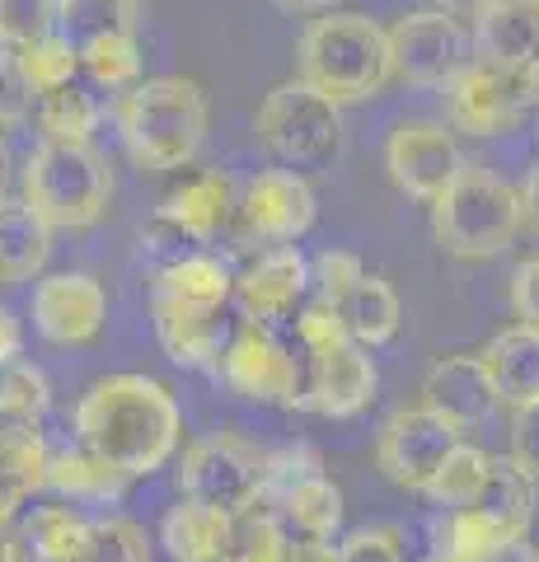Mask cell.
<instances>
[{
  "mask_svg": "<svg viewBox=\"0 0 539 562\" xmlns=\"http://www.w3.org/2000/svg\"><path fill=\"white\" fill-rule=\"evenodd\" d=\"M76 441L117 464L127 479H150L183 441L179 398L155 375H103L76 403Z\"/></svg>",
  "mask_w": 539,
  "mask_h": 562,
  "instance_id": "obj_1",
  "label": "cell"
},
{
  "mask_svg": "<svg viewBox=\"0 0 539 562\" xmlns=\"http://www.w3.org/2000/svg\"><path fill=\"white\" fill-rule=\"evenodd\" d=\"M295 80L324 99L361 103L375 99L394 80V57H390V29H380L371 14L357 10H328L310 20L295 38Z\"/></svg>",
  "mask_w": 539,
  "mask_h": 562,
  "instance_id": "obj_2",
  "label": "cell"
},
{
  "mask_svg": "<svg viewBox=\"0 0 539 562\" xmlns=\"http://www.w3.org/2000/svg\"><path fill=\"white\" fill-rule=\"evenodd\" d=\"M117 132L136 169L169 173L202 150L206 94L188 76H155L117 99Z\"/></svg>",
  "mask_w": 539,
  "mask_h": 562,
  "instance_id": "obj_3",
  "label": "cell"
},
{
  "mask_svg": "<svg viewBox=\"0 0 539 562\" xmlns=\"http://www.w3.org/2000/svg\"><path fill=\"white\" fill-rule=\"evenodd\" d=\"M295 351H301V408L319 417H357L375 398V361L334 310L305 305L295 319Z\"/></svg>",
  "mask_w": 539,
  "mask_h": 562,
  "instance_id": "obj_4",
  "label": "cell"
},
{
  "mask_svg": "<svg viewBox=\"0 0 539 562\" xmlns=\"http://www.w3.org/2000/svg\"><path fill=\"white\" fill-rule=\"evenodd\" d=\"M526 225L520 216V192L502 173L464 160L446 192L431 202V235L450 258L479 262L507 254V244Z\"/></svg>",
  "mask_w": 539,
  "mask_h": 562,
  "instance_id": "obj_5",
  "label": "cell"
},
{
  "mask_svg": "<svg viewBox=\"0 0 539 562\" xmlns=\"http://www.w3.org/2000/svg\"><path fill=\"white\" fill-rule=\"evenodd\" d=\"M20 192L52 231H90V225L103 221V211H109L113 169L94 146L43 140V146L29 150Z\"/></svg>",
  "mask_w": 539,
  "mask_h": 562,
  "instance_id": "obj_6",
  "label": "cell"
},
{
  "mask_svg": "<svg viewBox=\"0 0 539 562\" xmlns=\"http://www.w3.org/2000/svg\"><path fill=\"white\" fill-rule=\"evenodd\" d=\"M254 132L277 169H328L343 150V109L305 80H282L258 103Z\"/></svg>",
  "mask_w": 539,
  "mask_h": 562,
  "instance_id": "obj_7",
  "label": "cell"
},
{
  "mask_svg": "<svg viewBox=\"0 0 539 562\" xmlns=\"http://www.w3.org/2000/svg\"><path fill=\"white\" fill-rule=\"evenodd\" d=\"M263 473H268V450H258L235 431H216L183 450L179 497L212 506L221 516H239L263 502Z\"/></svg>",
  "mask_w": 539,
  "mask_h": 562,
  "instance_id": "obj_8",
  "label": "cell"
},
{
  "mask_svg": "<svg viewBox=\"0 0 539 562\" xmlns=\"http://www.w3.org/2000/svg\"><path fill=\"white\" fill-rule=\"evenodd\" d=\"M268 512L287 520V530L301 539H328L343 530V487L324 473V460L310 446L268 450L263 473V502Z\"/></svg>",
  "mask_w": 539,
  "mask_h": 562,
  "instance_id": "obj_9",
  "label": "cell"
},
{
  "mask_svg": "<svg viewBox=\"0 0 539 562\" xmlns=\"http://www.w3.org/2000/svg\"><path fill=\"white\" fill-rule=\"evenodd\" d=\"M216 375L249 403L301 408V351L291 342H282V333L272 324L239 319Z\"/></svg>",
  "mask_w": 539,
  "mask_h": 562,
  "instance_id": "obj_10",
  "label": "cell"
},
{
  "mask_svg": "<svg viewBox=\"0 0 539 562\" xmlns=\"http://www.w3.org/2000/svg\"><path fill=\"white\" fill-rule=\"evenodd\" d=\"M441 99H446V122L456 132H469V136L512 132L516 122H526L530 109L539 103L530 80H526V70L493 66V61H479V57H469V66L446 85Z\"/></svg>",
  "mask_w": 539,
  "mask_h": 562,
  "instance_id": "obj_11",
  "label": "cell"
},
{
  "mask_svg": "<svg viewBox=\"0 0 539 562\" xmlns=\"http://www.w3.org/2000/svg\"><path fill=\"white\" fill-rule=\"evenodd\" d=\"M460 446V431L450 427L446 417L427 413L423 403L417 408H398L385 417V427L375 436V469L385 473L394 487L404 492H423L431 479L441 473V464L450 460V450Z\"/></svg>",
  "mask_w": 539,
  "mask_h": 562,
  "instance_id": "obj_12",
  "label": "cell"
},
{
  "mask_svg": "<svg viewBox=\"0 0 539 562\" xmlns=\"http://www.w3.org/2000/svg\"><path fill=\"white\" fill-rule=\"evenodd\" d=\"M390 57L394 76L417 90H446L469 66V38L456 14L446 10H413L390 24Z\"/></svg>",
  "mask_w": 539,
  "mask_h": 562,
  "instance_id": "obj_13",
  "label": "cell"
},
{
  "mask_svg": "<svg viewBox=\"0 0 539 562\" xmlns=\"http://www.w3.org/2000/svg\"><path fill=\"white\" fill-rule=\"evenodd\" d=\"M315 225V188L295 169H258L239 192V239L263 244V249H282L310 235Z\"/></svg>",
  "mask_w": 539,
  "mask_h": 562,
  "instance_id": "obj_14",
  "label": "cell"
},
{
  "mask_svg": "<svg viewBox=\"0 0 539 562\" xmlns=\"http://www.w3.org/2000/svg\"><path fill=\"white\" fill-rule=\"evenodd\" d=\"M460 165H464V155L456 146V127L450 122L408 117L385 140V169L394 188L417 202H437L446 183L460 173Z\"/></svg>",
  "mask_w": 539,
  "mask_h": 562,
  "instance_id": "obj_15",
  "label": "cell"
},
{
  "mask_svg": "<svg viewBox=\"0 0 539 562\" xmlns=\"http://www.w3.org/2000/svg\"><path fill=\"white\" fill-rule=\"evenodd\" d=\"M109 324V291L90 272H52L33 286V328L52 347H90Z\"/></svg>",
  "mask_w": 539,
  "mask_h": 562,
  "instance_id": "obj_16",
  "label": "cell"
},
{
  "mask_svg": "<svg viewBox=\"0 0 539 562\" xmlns=\"http://www.w3.org/2000/svg\"><path fill=\"white\" fill-rule=\"evenodd\" d=\"M310 295V262L295 244L282 249H263L235 281V305L239 319H258V324H295Z\"/></svg>",
  "mask_w": 539,
  "mask_h": 562,
  "instance_id": "obj_17",
  "label": "cell"
},
{
  "mask_svg": "<svg viewBox=\"0 0 539 562\" xmlns=\"http://www.w3.org/2000/svg\"><path fill=\"white\" fill-rule=\"evenodd\" d=\"M150 319L165 357L179 366H193V371H221V357L239 324L231 319V310L183 305V301H169V295H150Z\"/></svg>",
  "mask_w": 539,
  "mask_h": 562,
  "instance_id": "obj_18",
  "label": "cell"
},
{
  "mask_svg": "<svg viewBox=\"0 0 539 562\" xmlns=\"http://www.w3.org/2000/svg\"><path fill=\"white\" fill-rule=\"evenodd\" d=\"M423 408L446 417L456 431H469L479 422H489L497 408L493 380L483 371L479 357H464V351H450V357H437L423 375Z\"/></svg>",
  "mask_w": 539,
  "mask_h": 562,
  "instance_id": "obj_19",
  "label": "cell"
},
{
  "mask_svg": "<svg viewBox=\"0 0 539 562\" xmlns=\"http://www.w3.org/2000/svg\"><path fill=\"white\" fill-rule=\"evenodd\" d=\"M169 225L193 239V244H212L225 225L239 216V188L225 169H202V173H188L183 183H173L165 198H160V211Z\"/></svg>",
  "mask_w": 539,
  "mask_h": 562,
  "instance_id": "obj_20",
  "label": "cell"
},
{
  "mask_svg": "<svg viewBox=\"0 0 539 562\" xmlns=\"http://www.w3.org/2000/svg\"><path fill=\"white\" fill-rule=\"evenodd\" d=\"M52 450L38 422L0 413V525H10L24 506L47 492Z\"/></svg>",
  "mask_w": 539,
  "mask_h": 562,
  "instance_id": "obj_21",
  "label": "cell"
},
{
  "mask_svg": "<svg viewBox=\"0 0 539 562\" xmlns=\"http://www.w3.org/2000/svg\"><path fill=\"white\" fill-rule=\"evenodd\" d=\"M483 371H489L493 380V394L502 408H530V403H539V333L526 328V324H512L502 328L497 338L479 351Z\"/></svg>",
  "mask_w": 539,
  "mask_h": 562,
  "instance_id": "obj_22",
  "label": "cell"
},
{
  "mask_svg": "<svg viewBox=\"0 0 539 562\" xmlns=\"http://www.w3.org/2000/svg\"><path fill=\"white\" fill-rule=\"evenodd\" d=\"M127 473L109 464L103 454H94L90 446H66V450H52V469H47V487L71 497L80 506H113L123 502L127 492Z\"/></svg>",
  "mask_w": 539,
  "mask_h": 562,
  "instance_id": "obj_23",
  "label": "cell"
},
{
  "mask_svg": "<svg viewBox=\"0 0 539 562\" xmlns=\"http://www.w3.org/2000/svg\"><path fill=\"white\" fill-rule=\"evenodd\" d=\"M52 225L24 198L0 202V286H20L47 268Z\"/></svg>",
  "mask_w": 539,
  "mask_h": 562,
  "instance_id": "obj_24",
  "label": "cell"
},
{
  "mask_svg": "<svg viewBox=\"0 0 539 562\" xmlns=\"http://www.w3.org/2000/svg\"><path fill=\"white\" fill-rule=\"evenodd\" d=\"M235 281H239V272H235L225 258L198 254V249H193L188 258H179V262H169V268L155 272L150 295H169V301L206 305V310H231Z\"/></svg>",
  "mask_w": 539,
  "mask_h": 562,
  "instance_id": "obj_25",
  "label": "cell"
},
{
  "mask_svg": "<svg viewBox=\"0 0 539 562\" xmlns=\"http://www.w3.org/2000/svg\"><path fill=\"white\" fill-rule=\"evenodd\" d=\"M469 512H479L483 520H493L507 539H526L530 525H535V512H539V479H535V473H526L507 454V460L493 464L489 487H483V497L469 506Z\"/></svg>",
  "mask_w": 539,
  "mask_h": 562,
  "instance_id": "obj_26",
  "label": "cell"
},
{
  "mask_svg": "<svg viewBox=\"0 0 539 562\" xmlns=\"http://www.w3.org/2000/svg\"><path fill=\"white\" fill-rule=\"evenodd\" d=\"M474 47H479V61H493V66H512L520 70L535 47H539V29L530 20V10L520 0H493L489 10L474 14Z\"/></svg>",
  "mask_w": 539,
  "mask_h": 562,
  "instance_id": "obj_27",
  "label": "cell"
},
{
  "mask_svg": "<svg viewBox=\"0 0 539 562\" xmlns=\"http://www.w3.org/2000/svg\"><path fill=\"white\" fill-rule=\"evenodd\" d=\"M225 539H231V516L212 506L183 502L169 506L160 525V543L173 562H225Z\"/></svg>",
  "mask_w": 539,
  "mask_h": 562,
  "instance_id": "obj_28",
  "label": "cell"
},
{
  "mask_svg": "<svg viewBox=\"0 0 539 562\" xmlns=\"http://www.w3.org/2000/svg\"><path fill=\"white\" fill-rule=\"evenodd\" d=\"M142 0H57V33L76 52L103 38H136Z\"/></svg>",
  "mask_w": 539,
  "mask_h": 562,
  "instance_id": "obj_29",
  "label": "cell"
},
{
  "mask_svg": "<svg viewBox=\"0 0 539 562\" xmlns=\"http://www.w3.org/2000/svg\"><path fill=\"white\" fill-rule=\"evenodd\" d=\"M338 324L352 333L361 347H385L394 333H398V319H404V310H398V295L385 277H361L352 291L338 301Z\"/></svg>",
  "mask_w": 539,
  "mask_h": 562,
  "instance_id": "obj_30",
  "label": "cell"
},
{
  "mask_svg": "<svg viewBox=\"0 0 539 562\" xmlns=\"http://www.w3.org/2000/svg\"><path fill=\"white\" fill-rule=\"evenodd\" d=\"M38 132L43 140H57V146H90L94 127H99V103L85 85H61V90H47L38 94Z\"/></svg>",
  "mask_w": 539,
  "mask_h": 562,
  "instance_id": "obj_31",
  "label": "cell"
},
{
  "mask_svg": "<svg viewBox=\"0 0 539 562\" xmlns=\"http://www.w3.org/2000/svg\"><path fill=\"white\" fill-rule=\"evenodd\" d=\"M85 512L76 506H33L29 520L20 525V543H24V558L33 562H71L80 549V535H85Z\"/></svg>",
  "mask_w": 539,
  "mask_h": 562,
  "instance_id": "obj_32",
  "label": "cell"
},
{
  "mask_svg": "<svg viewBox=\"0 0 539 562\" xmlns=\"http://www.w3.org/2000/svg\"><path fill=\"white\" fill-rule=\"evenodd\" d=\"M493 464H497V454L460 441L456 450H450V460L441 464V473L431 479L427 502H437L441 512H464V506H474L483 497V487H489V479H493Z\"/></svg>",
  "mask_w": 539,
  "mask_h": 562,
  "instance_id": "obj_33",
  "label": "cell"
},
{
  "mask_svg": "<svg viewBox=\"0 0 539 562\" xmlns=\"http://www.w3.org/2000/svg\"><path fill=\"white\" fill-rule=\"evenodd\" d=\"M291 530L287 520L268 506L231 516V539H225V562H287L291 558Z\"/></svg>",
  "mask_w": 539,
  "mask_h": 562,
  "instance_id": "obj_34",
  "label": "cell"
},
{
  "mask_svg": "<svg viewBox=\"0 0 539 562\" xmlns=\"http://www.w3.org/2000/svg\"><path fill=\"white\" fill-rule=\"evenodd\" d=\"M71 562H150V543L127 516H90Z\"/></svg>",
  "mask_w": 539,
  "mask_h": 562,
  "instance_id": "obj_35",
  "label": "cell"
},
{
  "mask_svg": "<svg viewBox=\"0 0 539 562\" xmlns=\"http://www.w3.org/2000/svg\"><path fill=\"white\" fill-rule=\"evenodd\" d=\"M80 70L99 85V90L127 94L142 85V47H136V38H103V43L80 52Z\"/></svg>",
  "mask_w": 539,
  "mask_h": 562,
  "instance_id": "obj_36",
  "label": "cell"
},
{
  "mask_svg": "<svg viewBox=\"0 0 539 562\" xmlns=\"http://www.w3.org/2000/svg\"><path fill=\"white\" fill-rule=\"evenodd\" d=\"M47 408H52V384H47V375L38 371V366L14 361V366L0 371V413L20 417V422H38L43 427Z\"/></svg>",
  "mask_w": 539,
  "mask_h": 562,
  "instance_id": "obj_37",
  "label": "cell"
},
{
  "mask_svg": "<svg viewBox=\"0 0 539 562\" xmlns=\"http://www.w3.org/2000/svg\"><path fill=\"white\" fill-rule=\"evenodd\" d=\"M14 52H20V61H24V70H29V80H33V90L38 94L71 85L76 70H80V52L66 43L61 33H47V38L29 43V47H14Z\"/></svg>",
  "mask_w": 539,
  "mask_h": 562,
  "instance_id": "obj_38",
  "label": "cell"
},
{
  "mask_svg": "<svg viewBox=\"0 0 539 562\" xmlns=\"http://www.w3.org/2000/svg\"><path fill=\"white\" fill-rule=\"evenodd\" d=\"M361 277H367V268H361L357 254H347V249H324L315 262H310V295H315L310 305L338 310V301L357 286Z\"/></svg>",
  "mask_w": 539,
  "mask_h": 562,
  "instance_id": "obj_39",
  "label": "cell"
},
{
  "mask_svg": "<svg viewBox=\"0 0 539 562\" xmlns=\"http://www.w3.org/2000/svg\"><path fill=\"white\" fill-rule=\"evenodd\" d=\"M29 109H38V90H33L20 52L0 43V127H20Z\"/></svg>",
  "mask_w": 539,
  "mask_h": 562,
  "instance_id": "obj_40",
  "label": "cell"
},
{
  "mask_svg": "<svg viewBox=\"0 0 539 562\" xmlns=\"http://www.w3.org/2000/svg\"><path fill=\"white\" fill-rule=\"evenodd\" d=\"M338 562H408L404 530L398 525H361V530L338 539Z\"/></svg>",
  "mask_w": 539,
  "mask_h": 562,
  "instance_id": "obj_41",
  "label": "cell"
},
{
  "mask_svg": "<svg viewBox=\"0 0 539 562\" xmlns=\"http://www.w3.org/2000/svg\"><path fill=\"white\" fill-rule=\"evenodd\" d=\"M57 33V0H5V47H29Z\"/></svg>",
  "mask_w": 539,
  "mask_h": 562,
  "instance_id": "obj_42",
  "label": "cell"
},
{
  "mask_svg": "<svg viewBox=\"0 0 539 562\" xmlns=\"http://www.w3.org/2000/svg\"><path fill=\"white\" fill-rule=\"evenodd\" d=\"M188 244H193V239H188V235L179 231V225H169L165 216H155V221L146 225V231H142V254L155 262V272L169 268V262H179V258L193 254V249H188Z\"/></svg>",
  "mask_w": 539,
  "mask_h": 562,
  "instance_id": "obj_43",
  "label": "cell"
},
{
  "mask_svg": "<svg viewBox=\"0 0 539 562\" xmlns=\"http://www.w3.org/2000/svg\"><path fill=\"white\" fill-rule=\"evenodd\" d=\"M512 310L520 324L539 333V254L512 272Z\"/></svg>",
  "mask_w": 539,
  "mask_h": 562,
  "instance_id": "obj_44",
  "label": "cell"
},
{
  "mask_svg": "<svg viewBox=\"0 0 539 562\" xmlns=\"http://www.w3.org/2000/svg\"><path fill=\"white\" fill-rule=\"evenodd\" d=\"M512 460L539 479V403L512 413Z\"/></svg>",
  "mask_w": 539,
  "mask_h": 562,
  "instance_id": "obj_45",
  "label": "cell"
},
{
  "mask_svg": "<svg viewBox=\"0 0 539 562\" xmlns=\"http://www.w3.org/2000/svg\"><path fill=\"white\" fill-rule=\"evenodd\" d=\"M20 347H24V333H20V319H14V314L0 305V371H5V366H14L20 361Z\"/></svg>",
  "mask_w": 539,
  "mask_h": 562,
  "instance_id": "obj_46",
  "label": "cell"
},
{
  "mask_svg": "<svg viewBox=\"0 0 539 562\" xmlns=\"http://www.w3.org/2000/svg\"><path fill=\"white\" fill-rule=\"evenodd\" d=\"M287 562H338V543H328V539H295Z\"/></svg>",
  "mask_w": 539,
  "mask_h": 562,
  "instance_id": "obj_47",
  "label": "cell"
},
{
  "mask_svg": "<svg viewBox=\"0 0 539 562\" xmlns=\"http://www.w3.org/2000/svg\"><path fill=\"white\" fill-rule=\"evenodd\" d=\"M520 216H526V225L539 235V165L530 169V179H526V188H520Z\"/></svg>",
  "mask_w": 539,
  "mask_h": 562,
  "instance_id": "obj_48",
  "label": "cell"
},
{
  "mask_svg": "<svg viewBox=\"0 0 539 562\" xmlns=\"http://www.w3.org/2000/svg\"><path fill=\"white\" fill-rule=\"evenodd\" d=\"M489 562H539V549L530 539H516V543H507V549H497Z\"/></svg>",
  "mask_w": 539,
  "mask_h": 562,
  "instance_id": "obj_49",
  "label": "cell"
},
{
  "mask_svg": "<svg viewBox=\"0 0 539 562\" xmlns=\"http://www.w3.org/2000/svg\"><path fill=\"white\" fill-rule=\"evenodd\" d=\"M277 10H287V14H315V10H334V0H272Z\"/></svg>",
  "mask_w": 539,
  "mask_h": 562,
  "instance_id": "obj_50",
  "label": "cell"
},
{
  "mask_svg": "<svg viewBox=\"0 0 539 562\" xmlns=\"http://www.w3.org/2000/svg\"><path fill=\"white\" fill-rule=\"evenodd\" d=\"M0 562H24V543H20V535H10L5 525H0Z\"/></svg>",
  "mask_w": 539,
  "mask_h": 562,
  "instance_id": "obj_51",
  "label": "cell"
},
{
  "mask_svg": "<svg viewBox=\"0 0 539 562\" xmlns=\"http://www.w3.org/2000/svg\"><path fill=\"white\" fill-rule=\"evenodd\" d=\"M10 183H14V165H10V146L0 140V202H10Z\"/></svg>",
  "mask_w": 539,
  "mask_h": 562,
  "instance_id": "obj_52",
  "label": "cell"
},
{
  "mask_svg": "<svg viewBox=\"0 0 539 562\" xmlns=\"http://www.w3.org/2000/svg\"><path fill=\"white\" fill-rule=\"evenodd\" d=\"M437 5H441L446 14H456V10H474V14H479V10H489L493 0H437Z\"/></svg>",
  "mask_w": 539,
  "mask_h": 562,
  "instance_id": "obj_53",
  "label": "cell"
},
{
  "mask_svg": "<svg viewBox=\"0 0 539 562\" xmlns=\"http://www.w3.org/2000/svg\"><path fill=\"white\" fill-rule=\"evenodd\" d=\"M520 70H526V80H530V90H535V99H539V47H535V57H530L526 66H520Z\"/></svg>",
  "mask_w": 539,
  "mask_h": 562,
  "instance_id": "obj_54",
  "label": "cell"
},
{
  "mask_svg": "<svg viewBox=\"0 0 539 562\" xmlns=\"http://www.w3.org/2000/svg\"><path fill=\"white\" fill-rule=\"evenodd\" d=\"M520 5L530 10V20H535V29H539V0H520Z\"/></svg>",
  "mask_w": 539,
  "mask_h": 562,
  "instance_id": "obj_55",
  "label": "cell"
},
{
  "mask_svg": "<svg viewBox=\"0 0 539 562\" xmlns=\"http://www.w3.org/2000/svg\"><path fill=\"white\" fill-rule=\"evenodd\" d=\"M0 43H5V0H0Z\"/></svg>",
  "mask_w": 539,
  "mask_h": 562,
  "instance_id": "obj_56",
  "label": "cell"
},
{
  "mask_svg": "<svg viewBox=\"0 0 539 562\" xmlns=\"http://www.w3.org/2000/svg\"><path fill=\"white\" fill-rule=\"evenodd\" d=\"M427 562H456V558H446V553H431Z\"/></svg>",
  "mask_w": 539,
  "mask_h": 562,
  "instance_id": "obj_57",
  "label": "cell"
}]
</instances>
